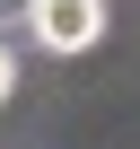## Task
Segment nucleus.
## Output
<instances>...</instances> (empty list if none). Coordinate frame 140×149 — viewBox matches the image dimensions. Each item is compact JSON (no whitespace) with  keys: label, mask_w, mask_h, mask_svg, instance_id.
I'll list each match as a JSON object with an SVG mask.
<instances>
[{"label":"nucleus","mask_w":140,"mask_h":149,"mask_svg":"<svg viewBox=\"0 0 140 149\" xmlns=\"http://www.w3.org/2000/svg\"><path fill=\"white\" fill-rule=\"evenodd\" d=\"M26 26L44 53H88L105 35V0H26Z\"/></svg>","instance_id":"f257e3e1"},{"label":"nucleus","mask_w":140,"mask_h":149,"mask_svg":"<svg viewBox=\"0 0 140 149\" xmlns=\"http://www.w3.org/2000/svg\"><path fill=\"white\" fill-rule=\"evenodd\" d=\"M18 88V61H9V44H0V97H9Z\"/></svg>","instance_id":"f03ea898"}]
</instances>
